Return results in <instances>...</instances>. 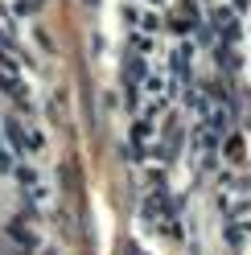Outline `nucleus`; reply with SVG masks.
Segmentation results:
<instances>
[{
	"label": "nucleus",
	"mask_w": 251,
	"mask_h": 255,
	"mask_svg": "<svg viewBox=\"0 0 251 255\" xmlns=\"http://www.w3.org/2000/svg\"><path fill=\"white\" fill-rule=\"evenodd\" d=\"M4 136H8V144H12V152H17V156H29V152H33L37 144H33V136H29L25 132V128H21V120H4Z\"/></svg>",
	"instance_id": "obj_1"
}]
</instances>
